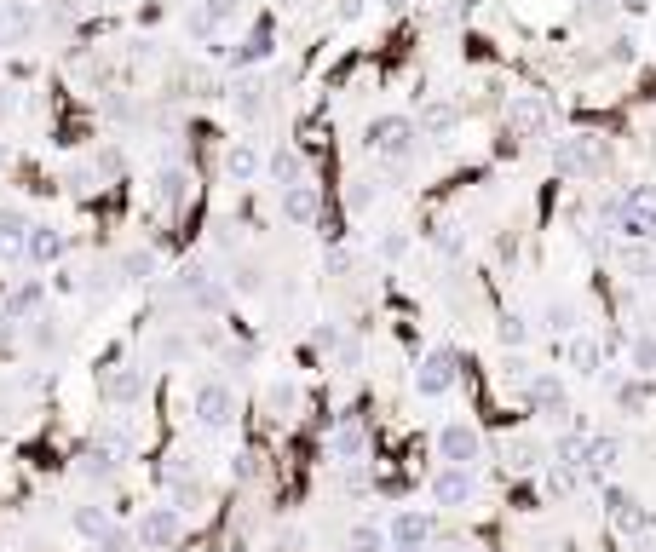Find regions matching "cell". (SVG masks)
<instances>
[{"instance_id": "6da1fadb", "label": "cell", "mask_w": 656, "mask_h": 552, "mask_svg": "<svg viewBox=\"0 0 656 552\" xmlns=\"http://www.w3.org/2000/svg\"><path fill=\"white\" fill-rule=\"evenodd\" d=\"M415 138H421V127L409 115H375L369 121V150L380 161H409L415 156Z\"/></svg>"}, {"instance_id": "7a4b0ae2", "label": "cell", "mask_w": 656, "mask_h": 552, "mask_svg": "<svg viewBox=\"0 0 656 552\" xmlns=\"http://www.w3.org/2000/svg\"><path fill=\"white\" fill-rule=\"evenodd\" d=\"M622 236L633 242H656V184H628L622 190V219H616Z\"/></svg>"}, {"instance_id": "3957f363", "label": "cell", "mask_w": 656, "mask_h": 552, "mask_svg": "<svg viewBox=\"0 0 656 552\" xmlns=\"http://www.w3.org/2000/svg\"><path fill=\"white\" fill-rule=\"evenodd\" d=\"M553 167H559L564 179H593V173H599V144L587 133L559 138V144H553Z\"/></svg>"}, {"instance_id": "277c9868", "label": "cell", "mask_w": 656, "mask_h": 552, "mask_svg": "<svg viewBox=\"0 0 656 552\" xmlns=\"http://www.w3.org/2000/svg\"><path fill=\"white\" fill-rule=\"evenodd\" d=\"M472 495H478L472 466H444V472L432 478V501H438V506H467Z\"/></svg>"}, {"instance_id": "5b68a950", "label": "cell", "mask_w": 656, "mask_h": 552, "mask_svg": "<svg viewBox=\"0 0 656 552\" xmlns=\"http://www.w3.org/2000/svg\"><path fill=\"white\" fill-rule=\"evenodd\" d=\"M449 386H455V357H449V351L421 357V368H415V391H421V397H444Z\"/></svg>"}, {"instance_id": "8992f818", "label": "cell", "mask_w": 656, "mask_h": 552, "mask_svg": "<svg viewBox=\"0 0 656 552\" xmlns=\"http://www.w3.org/2000/svg\"><path fill=\"white\" fill-rule=\"evenodd\" d=\"M438 455H444L449 466H472V460H478V432H472L467 420H449L444 432H438Z\"/></svg>"}, {"instance_id": "52a82bcc", "label": "cell", "mask_w": 656, "mask_h": 552, "mask_svg": "<svg viewBox=\"0 0 656 552\" xmlns=\"http://www.w3.org/2000/svg\"><path fill=\"white\" fill-rule=\"evenodd\" d=\"M605 512H610V524H622L628 535H645V529H651V512L633 501L628 489H616V483L605 489Z\"/></svg>"}, {"instance_id": "ba28073f", "label": "cell", "mask_w": 656, "mask_h": 552, "mask_svg": "<svg viewBox=\"0 0 656 552\" xmlns=\"http://www.w3.org/2000/svg\"><path fill=\"white\" fill-rule=\"evenodd\" d=\"M231 414H236V397L219 386V380H202V386H196V420H202V426H225Z\"/></svg>"}, {"instance_id": "9c48e42d", "label": "cell", "mask_w": 656, "mask_h": 552, "mask_svg": "<svg viewBox=\"0 0 656 552\" xmlns=\"http://www.w3.org/2000/svg\"><path fill=\"white\" fill-rule=\"evenodd\" d=\"M139 535H144V547H173L179 541V506H150Z\"/></svg>"}, {"instance_id": "30bf717a", "label": "cell", "mask_w": 656, "mask_h": 552, "mask_svg": "<svg viewBox=\"0 0 656 552\" xmlns=\"http://www.w3.org/2000/svg\"><path fill=\"white\" fill-rule=\"evenodd\" d=\"M616 437H582V455H576V472H587V478H605L610 466H616Z\"/></svg>"}, {"instance_id": "8fae6325", "label": "cell", "mask_w": 656, "mask_h": 552, "mask_svg": "<svg viewBox=\"0 0 656 552\" xmlns=\"http://www.w3.org/2000/svg\"><path fill=\"white\" fill-rule=\"evenodd\" d=\"M317 190H311V184H282V219H288V225H311V219H317Z\"/></svg>"}, {"instance_id": "7c38bea8", "label": "cell", "mask_w": 656, "mask_h": 552, "mask_svg": "<svg viewBox=\"0 0 656 552\" xmlns=\"http://www.w3.org/2000/svg\"><path fill=\"white\" fill-rule=\"evenodd\" d=\"M392 541H398L403 552H421L426 541H432V518H426V512H398V518H392Z\"/></svg>"}, {"instance_id": "4fadbf2b", "label": "cell", "mask_w": 656, "mask_h": 552, "mask_svg": "<svg viewBox=\"0 0 656 552\" xmlns=\"http://www.w3.org/2000/svg\"><path fill=\"white\" fill-rule=\"evenodd\" d=\"M507 121H513V133H541V127H547V104H541V98H530V92H513Z\"/></svg>"}, {"instance_id": "5bb4252c", "label": "cell", "mask_w": 656, "mask_h": 552, "mask_svg": "<svg viewBox=\"0 0 656 552\" xmlns=\"http://www.w3.org/2000/svg\"><path fill=\"white\" fill-rule=\"evenodd\" d=\"M179 294H185L190 305H202V311H213V305H225V288H219V282H213V276L202 271V265H196V271H185V282H179Z\"/></svg>"}, {"instance_id": "9a60e30c", "label": "cell", "mask_w": 656, "mask_h": 552, "mask_svg": "<svg viewBox=\"0 0 656 552\" xmlns=\"http://www.w3.org/2000/svg\"><path fill=\"white\" fill-rule=\"evenodd\" d=\"M265 173H271L277 184H300V179H305V156L294 150V144H277V150H271V161H265Z\"/></svg>"}, {"instance_id": "2e32d148", "label": "cell", "mask_w": 656, "mask_h": 552, "mask_svg": "<svg viewBox=\"0 0 656 552\" xmlns=\"http://www.w3.org/2000/svg\"><path fill=\"white\" fill-rule=\"evenodd\" d=\"M104 397H110V403H139L144 397V374L139 368H116V374L104 380Z\"/></svg>"}, {"instance_id": "e0dca14e", "label": "cell", "mask_w": 656, "mask_h": 552, "mask_svg": "<svg viewBox=\"0 0 656 552\" xmlns=\"http://www.w3.org/2000/svg\"><path fill=\"white\" fill-rule=\"evenodd\" d=\"M259 167H265V161H259V150H248V144H231V150H225V173H231L236 184H254Z\"/></svg>"}, {"instance_id": "ac0fdd59", "label": "cell", "mask_w": 656, "mask_h": 552, "mask_svg": "<svg viewBox=\"0 0 656 552\" xmlns=\"http://www.w3.org/2000/svg\"><path fill=\"white\" fill-rule=\"evenodd\" d=\"M58 253H64V236H58V230L52 225H29V259H35V265H52Z\"/></svg>"}, {"instance_id": "d6986e66", "label": "cell", "mask_w": 656, "mask_h": 552, "mask_svg": "<svg viewBox=\"0 0 656 552\" xmlns=\"http://www.w3.org/2000/svg\"><path fill=\"white\" fill-rule=\"evenodd\" d=\"M530 397L541 403V414H564V386L553 374H536V380H530Z\"/></svg>"}, {"instance_id": "ffe728a7", "label": "cell", "mask_w": 656, "mask_h": 552, "mask_svg": "<svg viewBox=\"0 0 656 552\" xmlns=\"http://www.w3.org/2000/svg\"><path fill=\"white\" fill-rule=\"evenodd\" d=\"M415 127H421V133H438V138H444V133H455V110H449V104H426Z\"/></svg>"}, {"instance_id": "44dd1931", "label": "cell", "mask_w": 656, "mask_h": 552, "mask_svg": "<svg viewBox=\"0 0 656 552\" xmlns=\"http://www.w3.org/2000/svg\"><path fill=\"white\" fill-rule=\"evenodd\" d=\"M156 202H162V207H179V202H185V173H179V167H167L162 179H156Z\"/></svg>"}, {"instance_id": "7402d4cb", "label": "cell", "mask_w": 656, "mask_h": 552, "mask_svg": "<svg viewBox=\"0 0 656 552\" xmlns=\"http://www.w3.org/2000/svg\"><path fill=\"white\" fill-rule=\"evenodd\" d=\"M570 363H576V374H599V345L570 334Z\"/></svg>"}, {"instance_id": "603a6c76", "label": "cell", "mask_w": 656, "mask_h": 552, "mask_svg": "<svg viewBox=\"0 0 656 552\" xmlns=\"http://www.w3.org/2000/svg\"><path fill=\"white\" fill-rule=\"evenodd\" d=\"M236 110L248 115V121L265 115V87H259V81H236Z\"/></svg>"}, {"instance_id": "cb8c5ba5", "label": "cell", "mask_w": 656, "mask_h": 552, "mask_svg": "<svg viewBox=\"0 0 656 552\" xmlns=\"http://www.w3.org/2000/svg\"><path fill=\"white\" fill-rule=\"evenodd\" d=\"M346 207H352V213H369V207H375V179H363V173L346 179Z\"/></svg>"}, {"instance_id": "d4e9b609", "label": "cell", "mask_w": 656, "mask_h": 552, "mask_svg": "<svg viewBox=\"0 0 656 552\" xmlns=\"http://www.w3.org/2000/svg\"><path fill=\"white\" fill-rule=\"evenodd\" d=\"M633 374H656V334H633Z\"/></svg>"}, {"instance_id": "484cf974", "label": "cell", "mask_w": 656, "mask_h": 552, "mask_svg": "<svg viewBox=\"0 0 656 552\" xmlns=\"http://www.w3.org/2000/svg\"><path fill=\"white\" fill-rule=\"evenodd\" d=\"M121 271H127V282H144V276L156 271V253H150V248H133L127 259H121Z\"/></svg>"}, {"instance_id": "4316f807", "label": "cell", "mask_w": 656, "mask_h": 552, "mask_svg": "<svg viewBox=\"0 0 656 552\" xmlns=\"http://www.w3.org/2000/svg\"><path fill=\"white\" fill-rule=\"evenodd\" d=\"M334 455L357 460V455H363V432H357V426H340V432H334Z\"/></svg>"}, {"instance_id": "83f0119b", "label": "cell", "mask_w": 656, "mask_h": 552, "mask_svg": "<svg viewBox=\"0 0 656 552\" xmlns=\"http://www.w3.org/2000/svg\"><path fill=\"white\" fill-rule=\"evenodd\" d=\"M403 253H409V230H386V236H380V259H386V265H398Z\"/></svg>"}, {"instance_id": "f1b7e54d", "label": "cell", "mask_w": 656, "mask_h": 552, "mask_svg": "<svg viewBox=\"0 0 656 552\" xmlns=\"http://www.w3.org/2000/svg\"><path fill=\"white\" fill-rule=\"evenodd\" d=\"M265 403H271V409H300V386H294V380H277V386L265 391Z\"/></svg>"}, {"instance_id": "f546056e", "label": "cell", "mask_w": 656, "mask_h": 552, "mask_svg": "<svg viewBox=\"0 0 656 552\" xmlns=\"http://www.w3.org/2000/svg\"><path fill=\"white\" fill-rule=\"evenodd\" d=\"M547 328L553 334H576V305H547Z\"/></svg>"}, {"instance_id": "4dcf8cb0", "label": "cell", "mask_w": 656, "mask_h": 552, "mask_svg": "<svg viewBox=\"0 0 656 552\" xmlns=\"http://www.w3.org/2000/svg\"><path fill=\"white\" fill-rule=\"evenodd\" d=\"M501 340H507V345H524V340H530V322L518 317V311H507V322H501Z\"/></svg>"}, {"instance_id": "1f68e13d", "label": "cell", "mask_w": 656, "mask_h": 552, "mask_svg": "<svg viewBox=\"0 0 656 552\" xmlns=\"http://www.w3.org/2000/svg\"><path fill=\"white\" fill-rule=\"evenodd\" d=\"M380 541H386V535H380L375 524H357V529H352V547H357V552H380Z\"/></svg>"}, {"instance_id": "d6a6232c", "label": "cell", "mask_w": 656, "mask_h": 552, "mask_svg": "<svg viewBox=\"0 0 656 552\" xmlns=\"http://www.w3.org/2000/svg\"><path fill=\"white\" fill-rule=\"evenodd\" d=\"M75 524H81V535H104V529H110V518H104V512H93V506H81V512H75Z\"/></svg>"}, {"instance_id": "836d02e7", "label": "cell", "mask_w": 656, "mask_h": 552, "mask_svg": "<svg viewBox=\"0 0 656 552\" xmlns=\"http://www.w3.org/2000/svg\"><path fill=\"white\" fill-rule=\"evenodd\" d=\"M323 265H328L334 276H346V271H352V248H328V259H323Z\"/></svg>"}, {"instance_id": "e575fe53", "label": "cell", "mask_w": 656, "mask_h": 552, "mask_svg": "<svg viewBox=\"0 0 656 552\" xmlns=\"http://www.w3.org/2000/svg\"><path fill=\"white\" fill-rule=\"evenodd\" d=\"M380 6H386V12H409V0H380Z\"/></svg>"}]
</instances>
